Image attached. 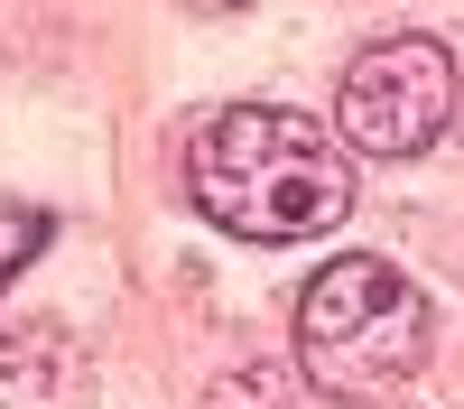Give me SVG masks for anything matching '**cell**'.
<instances>
[{
  "instance_id": "1",
  "label": "cell",
  "mask_w": 464,
  "mask_h": 409,
  "mask_svg": "<svg viewBox=\"0 0 464 409\" xmlns=\"http://www.w3.org/2000/svg\"><path fill=\"white\" fill-rule=\"evenodd\" d=\"M186 186L196 214L242 242H316L353 214V149L288 102H232L196 131Z\"/></svg>"
},
{
  "instance_id": "2",
  "label": "cell",
  "mask_w": 464,
  "mask_h": 409,
  "mask_svg": "<svg viewBox=\"0 0 464 409\" xmlns=\"http://www.w3.org/2000/svg\"><path fill=\"white\" fill-rule=\"evenodd\" d=\"M437 345V316L418 279H400L381 251H343L325 260L297 297V372L334 400H381L400 391Z\"/></svg>"
},
{
  "instance_id": "3",
  "label": "cell",
  "mask_w": 464,
  "mask_h": 409,
  "mask_svg": "<svg viewBox=\"0 0 464 409\" xmlns=\"http://www.w3.org/2000/svg\"><path fill=\"white\" fill-rule=\"evenodd\" d=\"M455 112V56L437 37H381L343 65L334 93V131L353 159H418Z\"/></svg>"
},
{
  "instance_id": "4",
  "label": "cell",
  "mask_w": 464,
  "mask_h": 409,
  "mask_svg": "<svg viewBox=\"0 0 464 409\" xmlns=\"http://www.w3.org/2000/svg\"><path fill=\"white\" fill-rule=\"evenodd\" d=\"M93 400V354L74 345V326L19 316L0 326V409H84Z\"/></svg>"
},
{
  "instance_id": "5",
  "label": "cell",
  "mask_w": 464,
  "mask_h": 409,
  "mask_svg": "<svg viewBox=\"0 0 464 409\" xmlns=\"http://www.w3.org/2000/svg\"><path fill=\"white\" fill-rule=\"evenodd\" d=\"M205 409H288V382L269 363H232V372H214Z\"/></svg>"
},
{
  "instance_id": "6",
  "label": "cell",
  "mask_w": 464,
  "mask_h": 409,
  "mask_svg": "<svg viewBox=\"0 0 464 409\" xmlns=\"http://www.w3.org/2000/svg\"><path fill=\"white\" fill-rule=\"evenodd\" d=\"M47 233H56V214H37V205H19V214H0V279H10L19 260H28L37 242H47Z\"/></svg>"
},
{
  "instance_id": "7",
  "label": "cell",
  "mask_w": 464,
  "mask_h": 409,
  "mask_svg": "<svg viewBox=\"0 0 464 409\" xmlns=\"http://www.w3.org/2000/svg\"><path fill=\"white\" fill-rule=\"evenodd\" d=\"M186 10H242V0H186Z\"/></svg>"
}]
</instances>
